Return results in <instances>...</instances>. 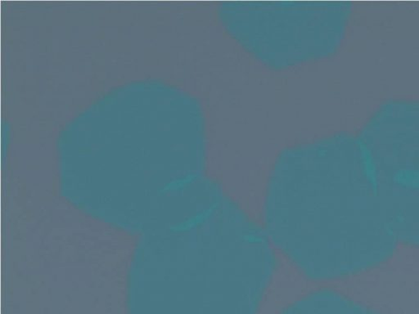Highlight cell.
<instances>
[{"instance_id":"cell-2","label":"cell","mask_w":419,"mask_h":314,"mask_svg":"<svg viewBox=\"0 0 419 314\" xmlns=\"http://www.w3.org/2000/svg\"><path fill=\"white\" fill-rule=\"evenodd\" d=\"M379 186L397 239L419 247V152L381 157Z\"/></svg>"},{"instance_id":"cell-1","label":"cell","mask_w":419,"mask_h":314,"mask_svg":"<svg viewBox=\"0 0 419 314\" xmlns=\"http://www.w3.org/2000/svg\"><path fill=\"white\" fill-rule=\"evenodd\" d=\"M327 169L314 185H278L267 203L274 241L318 279L373 267L398 240L379 187L362 163L341 159Z\"/></svg>"}]
</instances>
